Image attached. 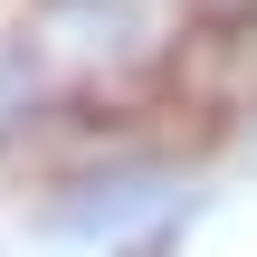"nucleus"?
I'll use <instances>...</instances> for the list:
<instances>
[{
    "label": "nucleus",
    "instance_id": "f257e3e1",
    "mask_svg": "<svg viewBox=\"0 0 257 257\" xmlns=\"http://www.w3.org/2000/svg\"><path fill=\"white\" fill-rule=\"evenodd\" d=\"M153 219H172V162H162V153H105V162L67 172V181L48 191V229H57V238L134 248Z\"/></svg>",
    "mask_w": 257,
    "mask_h": 257
},
{
    "label": "nucleus",
    "instance_id": "f03ea898",
    "mask_svg": "<svg viewBox=\"0 0 257 257\" xmlns=\"http://www.w3.org/2000/svg\"><path fill=\"white\" fill-rule=\"evenodd\" d=\"M229 95L257 114V19H238V29H229Z\"/></svg>",
    "mask_w": 257,
    "mask_h": 257
},
{
    "label": "nucleus",
    "instance_id": "7ed1b4c3",
    "mask_svg": "<svg viewBox=\"0 0 257 257\" xmlns=\"http://www.w3.org/2000/svg\"><path fill=\"white\" fill-rule=\"evenodd\" d=\"M172 10H191V19H229V29L257 19V0H172Z\"/></svg>",
    "mask_w": 257,
    "mask_h": 257
}]
</instances>
